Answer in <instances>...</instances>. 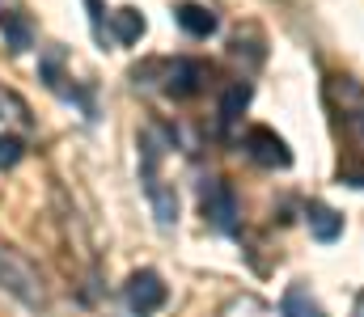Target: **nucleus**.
<instances>
[{
  "label": "nucleus",
  "mask_w": 364,
  "mask_h": 317,
  "mask_svg": "<svg viewBox=\"0 0 364 317\" xmlns=\"http://www.w3.org/2000/svg\"><path fill=\"white\" fill-rule=\"evenodd\" d=\"M0 284H4L17 301H26V305H43V284H38L34 267L21 262L13 250H0Z\"/></svg>",
  "instance_id": "nucleus-3"
},
{
  "label": "nucleus",
  "mask_w": 364,
  "mask_h": 317,
  "mask_svg": "<svg viewBox=\"0 0 364 317\" xmlns=\"http://www.w3.org/2000/svg\"><path fill=\"white\" fill-rule=\"evenodd\" d=\"M174 17H178V26L191 34V38H208V34H216V17H212L203 4H195V0H182L178 9H174Z\"/></svg>",
  "instance_id": "nucleus-8"
},
{
  "label": "nucleus",
  "mask_w": 364,
  "mask_h": 317,
  "mask_svg": "<svg viewBox=\"0 0 364 317\" xmlns=\"http://www.w3.org/2000/svg\"><path fill=\"white\" fill-rule=\"evenodd\" d=\"M309 233H314L318 241H335V237L343 233V216L331 211L326 204H314V208H309Z\"/></svg>",
  "instance_id": "nucleus-9"
},
{
  "label": "nucleus",
  "mask_w": 364,
  "mask_h": 317,
  "mask_svg": "<svg viewBox=\"0 0 364 317\" xmlns=\"http://www.w3.org/2000/svg\"><path fill=\"white\" fill-rule=\"evenodd\" d=\"M246 152H250L259 165H267V169H288V165H292L288 144L275 135L272 127H250V131H246Z\"/></svg>",
  "instance_id": "nucleus-5"
},
{
  "label": "nucleus",
  "mask_w": 364,
  "mask_h": 317,
  "mask_svg": "<svg viewBox=\"0 0 364 317\" xmlns=\"http://www.w3.org/2000/svg\"><path fill=\"white\" fill-rule=\"evenodd\" d=\"M110 34H114V43H136L140 34H144V17L136 13V9H114L110 13Z\"/></svg>",
  "instance_id": "nucleus-10"
},
{
  "label": "nucleus",
  "mask_w": 364,
  "mask_h": 317,
  "mask_svg": "<svg viewBox=\"0 0 364 317\" xmlns=\"http://www.w3.org/2000/svg\"><path fill=\"white\" fill-rule=\"evenodd\" d=\"M21 152H26V144L17 135H0V169H13L21 161Z\"/></svg>",
  "instance_id": "nucleus-14"
},
{
  "label": "nucleus",
  "mask_w": 364,
  "mask_h": 317,
  "mask_svg": "<svg viewBox=\"0 0 364 317\" xmlns=\"http://www.w3.org/2000/svg\"><path fill=\"white\" fill-rule=\"evenodd\" d=\"M123 296H127V309H132V313L149 317V313H157V309L170 301V288L161 284L157 271H132L127 284H123Z\"/></svg>",
  "instance_id": "nucleus-2"
},
{
  "label": "nucleus",
  "mask_w": 364,
  "mask_h": 317,
  "mask_svg": "<svg viewBox=\"0 0 364 317\" xmlns=\"http://www.w3.org/2000/svg\"><path fill=\"white\" fill-rule=\"evenodd\" d=\"M203 85V64L199 60H174L170 77H166V94L170 98H195Z\"/></svg>",
  "instance_id": "nucleus-6"
},
{
  "label": "nucleus",
  "mask_w": 364,
  "mask_h": 317,
  "mask_svg": "<svg viewBox=\"0 0 364 317\" xmlns=\"http://www.w3.org/2000/svg\"><path fill=\"white\" fill-rule=\"evenodd\" d=\"M246 102H250V85H233V89L225 94V102H220V127H225V131L237 123V114L246 110Z\"/></svg>",
  "instance_id": "nucleus-13"
},
{
  "label": "nucleus",
  "mask_w": 364,
  "mask_h": 317,
  "mask_svg": "<svg viewBox=\"0 0 364 317\" xmlns=\"http://www.w3.org/2000/svg\"><path fill=\"white\" fill-rule=\"evenodd\" d=\"M326 98L339 110V127L352 140V148L364 152V85L356 77H331L326 81Z\"/></svg>",
  "instance_id": "nucleus-1"
},
{
  "label": "nucleus",
  "mask_w": 364,
  "mask_h": 317,
  "mask_svg": "<svg viewBox=\"0 0 364 317\" xmlns=\"http://www.w3.org/2000/svg\"><path fill=\"white\" fill-rule=\"evenodd\" d=\"M203 216H208L220 233H233V228H237V199H233V191H229L220 178H208V182H203Z\"/></svg>",
  "instance_id": "nucleus-4"
},
{
  "label": "nucleus",
  "mask_w": 364,
  "mask_h": 317,
  "mask_svg": "<svg viewBox=\"0 0 364 317\" xmlns=\"http://www.w3.org/2000/svg\"><path fill=\"white\" fill-rule=\"evenodd\" d=\"M0 30L9 34V47L13 51H26L30 47V21L21 13H0Z\"/></svg>",
  "instance_id": "nucleus-12"
},
{
  "label": "nucleus",
  "mask_w": 364,
  "mask_h": 317,
  "mask_svg": "<svg viewBox=\"0 0 364 317\" xmlns=\"http://www.w3.org/2000/svg\"><path fill=\"white\" fill-rule=\"evenodd\" d=\"M279 317H322V309H318V301L305 288H288L284 305H279Z\"/></svg>",
  "instance_id": "nucleus-11"
},
{
  "label": "nucleus",
  "mask_w": 364,
  "mask_h": 317,
  "mask_svg": "<svg viewBox=\"0 0 364 317\" xmlns=\"http://www.w3.org/2000/svg\"><path fill=\"white\" fill-rule=\"evenodd\" d=\"M144 191H149V204L157 211V224L170 228V224L178 220V199H174V191H170L157 174H144Z\"/></svg>",
  "instance_id": "nucleus-7"
},
{
  "label": "nucleus",
  "mask_w": 364,
  "mask_h": 317,
  "mask_svg": "<svg viewBox=\"0 0 364 317\" xmlns=\"http://www.w3.org/2000/svg\"><path fill=\"white\" fill-rule=\"evenodd\" d=\"M352 317H364V296H360V305H356V313H352Z\"/></svg>",
  "instance_id": "nucleus-15"
}]
</instances>
